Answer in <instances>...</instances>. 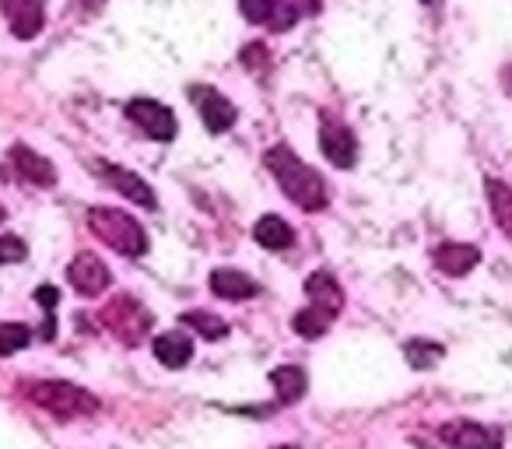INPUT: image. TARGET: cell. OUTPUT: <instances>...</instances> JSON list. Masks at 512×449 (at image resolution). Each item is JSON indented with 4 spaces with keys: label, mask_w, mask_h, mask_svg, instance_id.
Masks as SVG:
<instances>
[{
    "label": "cell",
    "mask_w": 512,
    "mask_h": 449,
    "mask_svg": "<svg viewBox=\"0 0 512 449\" xmlns=\"http://www.w3.org/2000/svg\"><path fill=\"white\" fill-rule=\"evenodd\" d=\"M264 165H267V172L278 179V186L285 190V197L292 200L295 207H302V211H323V207H327L330 197H327L323 176L316 169H309L288 144H278V148L267 151Z\"/></svg>",
    "instance_id": "6da1fadb"
},
{
    "label": "cell",
    "mask_w": 512,
    "mask_h": 449,
    "mask_svg": "<svg viewBox=\"0 0 512 449\" xmlns=\"http://www.w3.org/2000/svg\"><path fill=\"white\" fill-rule=\"evenodd\" d=\"M22 393L36 407H43L53 418H64V421L85 418V414L99 411V400L88 390H81V386L67 383V379H29V383H22Z\"/></svg>",
    "instance_id": "7a4b0ae2"
},
{
    "label": "cell",
    "mask_w": 512,
    "mask_h": 449,
    "mask_svg": "<svg viewBox=\"0 0 512 449\" xmlns=\"http://www.w3.org/2000/svg\"><path fill=\"white\" fill-rule=\"evenodd\" d=\"M88 229H92V236L99 243H106L109 250L123 253V257H144L148 253V232L120 207H92L88 211Z\"/></svg>",
    "instance_id": "3957f363"
},
{
    "label": "cell",
    "mask_w": 512,
    "mask_h": 449,
    "mask_svg": "<svg viewBox=\"0 0 512 449\" xmlns=\"http://www.w3.org/2000/svg\"><path fill=\"white\" fill-rule=\"evenodd\" d=\"M99 323L113 337H120L127 348H134V344L151 330V313L134 299V295H116V299H109L106 309H99Z\"/></svg>",
    "instance_id": "277c9868"
},
{
    "label": "cell",
    "mask_w": 512,
    "mask_h": 449,
    "mask_svg": "<svg viewBox=\"0 0 512 449\" xmlns=\"http://www.w3.org/2000/svg\"><path fill=\"white\" fill-rule=\"evenodd\" d=\"M320 148L334 169H355L358 162V141L351 134V127L344 120H337L334 113L320 116Z\"/></svg>",
    "instance_id": "5b68a950"
},
{
    "label": "cell",
    "mask_w": 512,
    "mask_h": 449,
    "mask_svg": "<svg viewBox=\"0 0 512 449\" xmlns=\"http://www.w3.org/2000/svg\"><path fill=\"white\" fill-rule=\"evenodd\" d=\"M439 439L446 442L449 449H502L505 435H502V428H495V425L456 418L439 428Z\"/></svg>",
    "instance_id": "8992f818"
},
{
    "label": "cell",
    "mask_w": 512,
    "mask_h": 449,
    "mask_svg": "<svg viewBox=\"0 0 512 449\" xmlns=\"http://www.w3.org/2000/svg\"><path fill=\"white\" fill-rule=\"evenodd\" d=\"M127 116H130V123H137V127L151 137V141L169 144L172 137L179 134L176 113H172L169 106H162V102H155V99H134L127 106Z\"/></svg>",
    "instance_id": "52a82bcc"
},
{
    "label": "cell",
    "mask_w": 512,
    "mask_h": 449,
    "mask_svg": "<svg viewBox=\"0 0 512 449\" xmlns=\"http://www.w3.org/2000/svg\"><path fill=\"white\" fill-rule=\"evenodd\" d=\"M67 281H71V288L81 299H99L109 288V281H113V274L102 264V257H95V253H78V257L71 260V267H67Z\"/></svg>",
    "instance_id": "ba28073f"
},
{
    "label": "cell",
    "mask_w": 512,
    "mask_h": 449,
    "mask_svg": "<svg viewBox=\"0 0 512 449\" xmlns=\"http://www.w3.org/2000/svg\"><path fill=\"white\" fill-rule=\"evenodd\" d=\"M190 99L197 102L200 120H204V127L211 130V134H225V130H232L235 120H239V113H235L232 102H228L221 92H214V88L193 85L190 88Z\"/></svg>",
    "instance_id": "9c48e42d"
},
{
    "label": "cell",
    "mask_w": 512,
    "mask_h": 449,
    "mask_svg": "<svg viewBox=\"0 0 512 449\" xmlns=\"http://www.w3.org/2000/svg\"><path fill=\"white\" fill-rule=\"evenodd\" d=\"M0 11L8 18L15 39H36L46 25L43 0H0Z\"/></svg>",
    "instance_id": "30bf717a"
},
{
    "label": "cell",
    "mask_w": 512,
    "mask_h": 449,
    "mask_svg": "<svg viewBox=\"0 0 512 449\" xmlns=\"http://www.w3.org/2000/svg\"><path fill=\"white\" fill-rule=\"evenodd\" d=\"M99 176L106 179L109 186H113L116 193H123L127 200H134V204L148 207V211H155L158 200H155V190H151L148 183H144L137 172L123 169V165H109V162H99Z\"/></svg>",
    "instance_id": "8fae6325"
},
{
    "label": "cell",
    "mask_w": 512,
    "mask_h": 449,
    "mask_svg": "<svg viewBox=\"0 0 512 449\" xmlns=\"http://www.w3.org/2000/svg\"><path fill=\"white\" fill-rule=\"evenodd\" d=\"M306 295H309V306L320 309L323 316H330V320H337L344 309V292L341 285H337V278L330 271H316L306 278Z\"/></svg>",
    "instance_id": "7c38bea8"
},
{
    "label": "cell",
    "mask_w": 512,
    "mask_h": 449,
    "mask_svg": "<svg viewBox=\"0 0 512 449\" xmlns=\"http://www.w3.org/2000/svg\"><path fill=\"white\" fill-rule=\"evenodd\" d=\"M8 162H11V169H15L22 179H29V183H36V186L57 183V169H53L50 158H43L39 151L25 148V144H15V148L8 151Z\"/></svg>",
    "instance_id": "4fadbf2b"
},
{
    "label": "cell",
    "mask_w": 512,
    "mask_h": 449,
    "mask_svg": "<svg viewBox=\"0 0 512 449\" xmlns=\"http://www.w3.org/2000/svg\"><path fill=\"white\" fill-rule=\"evenodd\" d=\"M432 260L442 274H449V278H463V274H470L477 264H481V250L470 246V243H442Z\"/></svg>",
    "instance_id": "5bb4252c"
},
{
    "label": "cell",
    "mask_w": 512,
    "mask_h": 449,
    "mask_svg": "<svg viewBox=\"0 0 512 449\" xmlns=\"http://www.w3.org/2000/svg\"><path fill=\"white\" fill-rule=\"evenodd\" d=\"M211 292L218 295V299L242 302V299H253V295L260 292V285H256L249 274L235 271V267H221V271L211 274Z\"/></svg>",
    "instance_id": "9a60e30c"
},
{
    "label": "cell",
    "mask_w": 512,
    "mask_h": 449,
    "mask_svg": "<svg viewBox=\"0 0 512 449\" xmlns=\"http://www.w3.org/2000/svg\"><path fill=\"white\" fill-rule=\"evenodd\" d=\"M151 348H155V358L162 365L183 369V365L193 358V337L179 334V330H169V334H158L155 341H151Z\"/></svg>",
    "instance_id": "2e32d148"
},
{
    "label": "cell",
    "mask_w": 512,
    "mask_h": 449,
    "mask_svg": "<svg viewBox=\"0 0 512 449\" xmlns=\"http://www.w3.org/2000/svg\"><path fill=\"white\" fill-rule=\"evenodd\" d=\"M253 239L264 246V250H288V246L295 243V232L285 218H278V214H264V218L253 225Z\"/></svg>",
    "instance_id": "e0dca14e"
},
{
    "label": "cell",
    "mask_w": 512,
    "mask_h": 449,
    "mask_svg": "<svg viewBox=\"0 0 512 449\" xmlns=\"http://www.w3.org/2000/svg\"><path fill=\"white\" fill-rule=\"evenodd\" d=\"M271 383L274 390H278V400L281 404H299L302 397H306V369H299V365H278V369H271Z\"/></svg>",
    "instance_id": "ac0fdd59"
},
{
    "label": "cell",
    "mask_w": 512,
    "mask_h": 449,
    "mask_svg": "<svg viewBox=\"0 0 512 449\" xmlns=\"http://www.w3.org/2000/svg\"><path fill=\"white\" fill-rule=\"evenodd\" d=\"M484 193H488L495 225L502 229V236L512 243V186H505L502 179H484Z\"/></svg>",
    "instance_id": "d6986e66"
},
{
    "label": "cell",
    "mask_w": 512,
    "mask_h": 449,
    "mask_svg": "<svg viewBox=\"0 0 512 449\" xmlns=\"http://www.w3.org/2000/svg\"><path fill=\"white\" fill-rule=\"evenodd\" d=\"M179 323L193 327L197 337H204V341H221V337H228V323L214 313H204V309H190V313L179 316Z\"/></svg>",
    "instance_id": "ffe728a7"
},
{
    "label": "cell",
    "mask_w": 512,
    "mask_h": 449,
    "mask_svg": "<svg viewBox=\"0 0 512 449\" xmlns=\"http://www.w3.org/2000/svg\"><path fill=\"white\" fill-rule=\"evenodd\" d=\"M404 355H407V362H411L414 369H435V365L442 362V355H446V348H442V344L425 341V337H418V341L404 344Z\"/></svg>",
    "instance_id": "44dd1931"
},
{
    "label": "cell",
    "mask_w": 512,
    "mask_h": 449,
    "mask_svg": "<svg viewBox=\"0 0 512 449\" xmlns=\"http://www.w3.org/2000/svg\"><path fill=\"white\" fill-rule=\"evenodd\" d=\"M330 323H334V320H330V316H323L320 309H313V306H309V309H302V313L295 316V320H292V327H295V334H299V337H306V341H320V337L327 334V327H330Z\"/></svg>",
    "instance_id": "7402d4cb"
},
{
    "label": "cell",
    "mask_w": 512,
    "mask_h": 449,
    "mask_svg": "<svg viewBox=\"0 0 512 449\" xmlns=\"http://www.w3.org/2000/svg\"><path fill=\"white\" fill-rule=\"evenodd\" d=\"M32 344V330L25 323H0V358L15 355V351L29 348Z\"/></svg>",
    "instance_id": "603a6c76"
},
{
    "label": "cell",
    "mask_w": 512,
    "mask_h": 449,
    "mask_svg": "<svg viewBox=\"0 0 512 449\" xmlns=\"http://www.w3.org/2000/svg\"><path fill=\"white\" fill-rule=\"evenodd\" d=\"M36 302L43 306V316H46L43 327H39V337L53 341V337H57V313H53V306L60 302V292L53 285H43V288H36Z\"/></svg>",
    "instance_id": "cb8c5ba5"
},
{
    "label": "cell",
    "mask_w": 512,
    "mask_h": 449,
    "mask_svg": "<svg viewBox=\"0 0 512 449\" xmlns=\"http://www.w3.org/2000/svg\"><path fill=\"white\" fill-rule=\"evenodd\" d=\"M281 0H239V11L246 22L253 25H267L274 18V11H278Z\"/></svg>",
    "instance_id": "d4e9b609"
},
{
    "label": "cell",
    "mask_w": 512,
    "mask_h": 449,
    "mask_svg": "<svg viewBox=\"0 0 512 449\" xmlns=\"http://www.w3.org/2000/svg\"><path fill=\"white\" fill-rule=\"evenodd\" d=\"M29 257V246L18 236H0V264H22Z\"/></svg>",
    "instance_id": "484cf974"
},
{
    "label": "cell",
    "mask_w": 512,
    "mask_h": 449,
    "mask_svg": "<svg viewBox=\"0 0 512 449\" xmlns=\"http://www.w3.org/2000/svg\"><path fill=\"white\" fill-rule=\"evenodd\" d=\"M242 64L253 67V71H256V67H264V64H267V50H264L260 43L246 46V50H242Z\"/></svg>",
    "instance_id": "4316f807"
},
{
    "label": "cell",
    "mask_w": 512,
    "mask_h": 449,
    "mask_svg": "<svg viewBox=\"0 0 512 449\" xmlns=\"http://www.w3.org/2000/svg\"><path fill=\"white\" fill-rule=\"evenodd\" d=\"M295 8H299V15H316V11H320V0H295Z\"/></svg>",
    "instance_id": "83f0119b"
},
{
    "label": "cell",
    "mask_w": 512,
    "mask_h": 449,
    "mask_svg": "<svg viewBox=\"0 0 512 449\" xmlns=\"http://www.w3.org/2000/svg\"><path fill=\"white\" fill-rule=\"evenodd\" d=\"M502 88H505V95L512 99V64L502 67Z\"/></svg>",
    "instance_id": "f1b7e54d"
},
{
    "label": "cell",
    "mask_w": 512,
    "mask_h": 449,
    "mask_svg": "<svg viewBox=\"0 0 512 449\" xmlns=\"http://www.w3.org/2000/svg\"><path fill=\"white\" fill-rule=\"evenodd\" d=\"M85 4H92V8H99V4H102V0H85Z\"/></svg>",
    "instance_id": "f546056e"
},
{
    "label": "cell",
    "mask_w": 512,
    "mask_h": 449,
    "mask_svg": "<svg viewBox=\"0 0 512 449\" xmlns=\"http://www.w3.org/2000/svg\"><path fill=\"white\" fill-rule=\"evenodd\" d=\"M4 218H8V211H4V207H0V221H4Z\"/></svg>",
    "instance_id": "4dcf8cb0"
},
{
    "label": "cell",
    "mask_w": 512,
    "mask_h": 449,
    "mask_svg": "<svg viewBox=\"0 0 512 449\" xmlns=\"http://www.w3.org/2000/svg\"><path fill=\"white\" fill-rule=\"evenodd\" d=\"M278 449H299V446H278Z\"/></svg>",
    "instance_id": "1f68e13d"
}]
</instances>
